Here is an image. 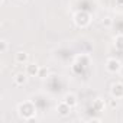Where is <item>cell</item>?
I'll return each instance as SVG.
<instances>
[{
	"instance_id": "cell-1",
	"label": "cell",
	"mask_w": 123,
	"mask_h": 123,
	"mask_svg": "<svg viewBox=\"0 0 123 123\" xmlns=\"http://www.w3.org/2000/svg\"><path fill=\"white\" fill-rule=\"evenodd\" d=\"M26 59H28V54L26 52H18L16 54V61L18 62H25Z\"/></svg>"
},
{
	"instance_id": "cell-4",
	"label": "cell",
	"mask_w": 123,
	"mask_h": 123,
	"mask_svg": "<svg viewBox=\"0 0 123 123\" xmlns=\"http://www.w3.org/2000/svg\"><path fill=\"white\" fill-rule=\"evenodd\" d=\"M5 51H6V41L3 39L2 41V52H5Z\"/></svg>"
},
{
	"instance_id": "cell-2",
	"label": "cell",
	"mask_w": 123,
	"mask_h": 123,
	"mask_svg": "<svg viewBox=\"0 0 123 123\" xmlns=\"http://www.w3.org/2000/svg\"><path fill=\"white\" fill-rule=\"evenodd\" d=\"M65 103H67L68 106H74V104H75V98H74V96H67V97H65Z\"/></svg>"
},
{
	"instance_id": "cell-5",
	"label": "cell",
	"mask_w": 123,
	"mask_h": 123,
	"mask_svg": "<svg viewBox=\"0 0 123 123\" xmlns=\"http://www.w3.org/2000/svg\"><path fill=\"white\" fill-rule=\"evenodd\" d=\"M29 71H31L32 74H33V73L36 74V71H38V68H36V67H35V68H33V67H31V68H29Z\"/></svg>"
},
{
	"instance_id": "cell-3",
	"label": "cell",
	"mask_w": 123,
	"mask_h": 123,
	"mask_svg": "<svg viewBox=\"0 0 123 123\" xmlns=\"http://www.w3.org/2000/svg\"><path fill=\"white\" fill-rule=\"evenodd\" d=\"M15 80H16V83H18V84H22V83H25V80H26V78H25V75H23V74H18Z\"/></svg>"
}]
</instances>
